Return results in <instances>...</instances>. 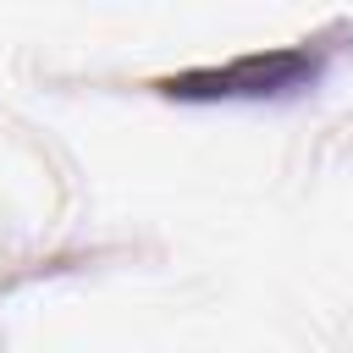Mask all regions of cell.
<instances>
[{"label":"cell","mask_w":353,"mask_h":353,"mask_svg":"<svg viewBox=\"0 0 353 353\" xmlns=\"http://www.w3.org/2000/svg\"><path fill=\"white\" fill-rule=\"evenodd\" d=\"M325 66V50L320 44H287V50H254V55H237L226 66H204V72H182V77H165L160 88L171 99H265V94H292V88H309Z\"/></svg>","instance_id":"1"}]
</instances>
